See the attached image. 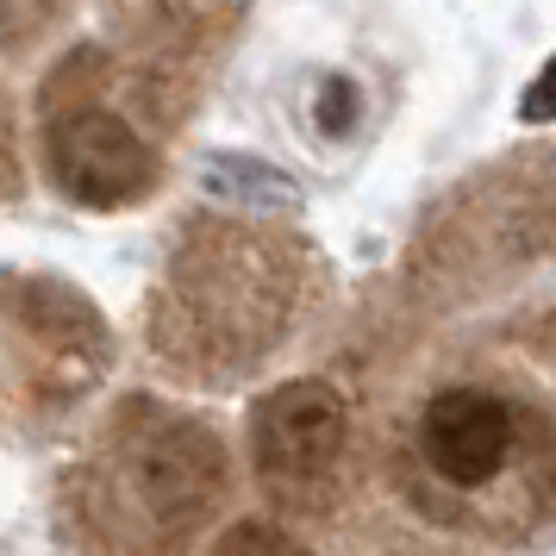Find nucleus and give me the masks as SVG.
I'll return each mask as SVG.
<instances>
[{
    "instance_id": "4",
    "label": "nucleus",
    "mask_w": 556,
    "mask_h": 556,
    "mask_svg": "<svg viewBox=\"0 0 556 556\" xmlns=\"http://www.w3.org/2000/svg\"><path fill=\"white\" fill-rule=\"evenodd\" d=\"M206 81L81 38L38 76L31 94V163L56 201L81 213H131L163 194L181 126Z\"/></svg>"
},
{
    "instance_id": "5",
    "label": "nucleus",
    "mask_w": 556,
    "mask_h": 556,
    "mask_svg": "<svg viewBox=\"0 0 556 556\" xmlns=\"http://www.w3.org/2000/svg\"><path fill=\"white\" fill-rule=\"evenodd\" d=\"M256 501L306 531L338 526L376 488V431L338 376H281L244 413Z\"/></svg>"
},
{
    "instance_id": "9",
    "label": "nucleus",
    "mask_w": 556,
    "mask_h": 556,
    "mask_svg": "<svg viewBox=\"0 0 556 556\" xmlns=\"http://www.w3.org/2000/svg\"><path fill=\"white\" fill-rule=\"evenodd\" d=\"M76 20V0H0V63H26Z\"/></svg>"
},
{
    "instance_id": "10",
    "label": "nucleus",
    "mask_w": 556,
    "mask_h": 556,
    "mask_svg": "<svg viewBox=\"0 0 556 556\" xmlns=\"http://www.w3.org/2000/svg\"><path fill=\"white\" fill-rule=\"evenodd\" d=\"M26 194V151H20V106L0 88V206Z\"/></svg>"
},
{
    "instance_id": "1",
    "label": "nucleus",
    "mask_w": 556,
    "mask_h": 556,
    "mask_svg": "<svg viewBox=\"0 0 556 556\" xmlns=\"http://www.w3.org/2000/svg\"><path fill=\"white\" fill-rule=\"evenodd\" d=\"M388 506L469 551L519 556L556 538V401L494 356H444L376 426Z\"/></svg>"
},
{
    "instance_id": "6",
    "label": "nucleus",
    "mask_w": 556,
    "mask_h": 556,
    "mask_svg": "<svg viewBox=\"0 0 556 556\" xmlns=\"http://www.w3.org/2000/svg\"><path fill=\"white\" fill-rule=\"evenodd\" d=\"M119 338L76 281L51 269H0V376L31 438L63 431L113 381Z\"/></svg>"
},
{
    "instance_id": "3",
    "label": "nucleus",
    "mask_w": 556,
    "mask_h": 556,
    "mask_svg": "<svg viewBox=\"0 0 556 556\" xmlns=\"http://www.w3.org/2000/svg\"><path fill=\"white\" fill-rule=\"evenodd\" d=\"M238 501L226 431L201 406L131 388L63 463L51 494L70 556H201Z\"/></svg>"
},
{
    "instance_id": "8",
    "label": "nucleus",
    "mask_w": 556,
    "mask_h": 556,
    "mask_svg": "<svg viewBox=\"0 0 556 556\" xmlns=\"http://www.w3.org/2000/svg\"><path fill=\"white\" fill-rule=\"evenodd\" d=\"M206 556H331L319 531L276 519V513H256V519H231Z\"/></svg>"
},
{
    "instance_id": "2",
    "label": "nucleus",
    "mask_w": 556,
    "mask_h": 556,
    "mask_svg": "<svg viewBox=\"0 0 556 556\" xmlns=\"http://www.w3.org/2000/svg\"><path fill=\"white\" fill-rule=\"evenodd\" d=\"M331 306V263L306 231L188 213L144 294V356L169 388L238 394L269 376Z\"/></svg>"
},
{
    "instance_id": "7",
    "label": "nucleus",
    "mask_w": 556,
    "mask_h": 556,
    "mask_svg": "<svg viewBox=\"0 0 556 556\" xmlns=\"http://www.w3.org/2000/svg\"><path fill=\"white\" fill-rule=\"evenodd\" d=\"M106 38L188 81H213L251 20V0H101Z\"/></svg>"
}]
</instances>
